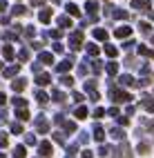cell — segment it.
Returning a JSON list of instances; mask_svg holds the SVG:
<instances>
[{"label":"cell","instance_id":"15","mask_svg":"<svg viewBox=\"0 0 154 158\" xmlns=\"http://www.w3.org/2000/svg\"><path fill=\"white\" fill-rule=\"evenodd\" d=\"M14 156H16V158H25V147H16V149H14Z\"/></svg>","mask_w":154,"mask_h":158},{"label":"cell","instance_id":"32","mask_svg":"<svg viewBox=\"0 0 154 158\" xmlns=\"http://www.w3.org/2000/svg\"><path fill=\"white\" fill-rule=\"evenodd\" d=\"M11 129H14V134H20V131H23V127H20V125H14Z\"/></svg>","mask_w":154,"mask_h":158},{"label":"cell","instance_id":"35","mask_svg":"<svg viewBox=\"0 0 154 158\" xmlns=\"http://www.w3.org/2000/svg\"><path fill=\"white\" fill-rule=\"evenodd\" d=\"M150 18H152V20H154V11H152V14H150Z\"/></svg>","mask_w":154,"mask_h":158},{"label":"cell","instance_id":"20","mask_svg":"<svg viewBox=\"0 0 154 158\" xmlns=\"http://www.w3.org/2000/svg\"><path fill=\"white\" fill-rule=\"evenodd\" d=\"M49 18H51V11H49V9H45V11L40 14V20H43V23H47Z\"/></svg>","mask_w":154,"mask_h":158},{"label":"cell","instance_id":"7","mask_svg":"<svg viewBox=\"0 0 154 158\" xmlns=\"http://www.w3.org/2000/svg\"><path fill=\"white\" fill-rule=\"evenodd\" d=\"M143 107H145L148 111H154V100H150V98L145 96V98H143Z\"/></svg>","mask_w":154,"mask_h":158},{"label":"cell","instance_id":"11","mask_svg":"<svg viewBox=\"0 0 154 158\" xmlns=\"http://www.w3.org/2000/svg\"><path fill=\"white\" fill-rule=\"evenodd\" d=\"M40 62H45V65H51V62H54V58H51V54H40Z\"/></svg>","mask_w":154,"mask_h":158},{"label":"cell","instance_id":"31","mask_svg":"<svg viewBox=\"0 0 154 158\" xmlns=\"http://www.w3.org/2000/svg\"><path fill=\"white\" fill-rule=\"evenodd\" d=\"M141 31H143V34H148V31H150V25H148V23H141Z\"/></svg>","mask_w":154,"mask_h":158},{"label":"cell","instance_id":"17","mask_svg":"<svg viewBox=\"0 0 154 158\" xmlns=\"http://www.w3.org/2000/svg\"><path fill=\"white\" fill-rule=\"evenodd\" d=\"M121 85H134L132 76H121Z\"/></svg>","mask_w":154,"mask_h":158},{"label":"cell","instance_id":"6","mask_svg":"<svg viewBox=\"0 0 154 158\" xmlns=\"http://www.w3.org/2000/svg\"><path fill=\"white\" fill-rule=\"evenodd\" d=\"M80 47V34H74L71 36V49H78Z\"/></svg>","mask_w":154,"mask_h":158},{"label":"cell","instance_id":"4","mask_svg":"<svg viewBox=\"0 0 154 158\" xmlns=\"http://www.w3.org/2000/svg\"><path fill=\"white\" fill-rule=\"evenodd\" d=\"M40 154H43V156H51V145H49L47 140L40 145Z\"/></svg>","mask_w":154,"mask_h":158},{"label":"cell","instance_id":"27","mask_svg":"<svg viewBox=\"0 0 154 158\" xmlns=\"http://www.w3.org/2000/svg\"><path fill=\"white\" fill-rule=\"evenodd\" d=\"M36 98H38V102H45V100H47V94H43V91H38V94H36Z\"/></svg>","mask_w":154,"mask_h":158},{"label":"cell","instance_id":"34","mask_svg":"<svg viewBox=\"0 0 154 158\" xmlns=\"http://www.w3.org/2000/svg\"><path fill=\"white\" fill-rule=\"evenodd\" d=\"M83 158H92V154L89 152H83Z\"/></svg>","mask_w":154,"mask_h":158},{"label":"cell","instance_id":"1","mask_svg":"<svg viewBox=\"0 0 154 158\" xmlns=\"http://www.w3.org/2000/svg\"><path fill=\"white\" fill-rule=\"evenodd\" d=\"M112 100H114V102H127L130 100V94L118 91V89H112Z\"/></svg>","mask_w":154,"mask_h":158},{"label":"cell","instance_id":"18","mask_svg":"<svg viewBox=\"0 0 154 158\" xmlns=\"http://www.w3.org/2000/svg\"><path fill=\"white\" fill-rule=\"evenodd\" d=\"M105 54L114 58V56H116V47H112V45H107V47H105Z\"/></svg>","mask_w":154,"mask_h":158},{"label":"cell","instance_id":"12","mask_svg":"<svg viewBox=\"0 0 154 158\" xmlns=\"http://www.w3.org/2000/svg\"><path fill=\"white\" fill-rule=\"evenodd\" d=\"M67 14H71V16H78L80 11H78V7H76V5H67Z\"/></svg>","mask_w":154,"mask_h":158},{"label":"cell","instance_id":"28","mask_svg":"<svg viewBox=\"0 0 154 158\" xmlns=\"http://www.w3.org/2000/svg\"><path fill=\"white\" fill-rule=\"evenodd\" d=\"M85 9H87L89 14H94V11H96V2H87V7H85Z\"/></svg>","mask_w":154,"mask_h":158},{"label":"cell","instance_id":"14","mask_svg":"<svg viewBox=\"0 0 154 158\" xmlns=\"http://www.w3.org/2000/svg\"><path fill=\"white\" fill-rule=\"evenodd\" d=\"M76 118H87V109L85 107H78L76 109Z\"/></svg>","mask_w":154,"mask_h":158},{"label":"cell","instance_id":"23","mask_svg":"<svg viewBox=\"0 0 154 158\" xmlns=\"http://www.w3.org/2000/svg\"><path fill=\"white\" fill-rule=\"evenodd\" d=\"M107 71H109V73H116V71H118V65H116V62H109V65H107Z\"/></svg>","mask_w":154,"mask_h":158},{"label":"cell","instance_id":"19","mask_svg":"<svg viewBox=\"0 0 154 158\" xmlns=\"http://www.w3.org/2000/svg\"><path fill=\"white\" fill-rule=\"evenodd\" d=\"M148 149H150L148 143H139V154H148Z\"/></svg>","mask_w":154,"mask_h":158},{"label":"cell","instance_id":"22","mask_svg":"<svg viewBox=\"0 0 154 158\" xmlns=\"http://www.w3.org/2000/svg\"><path fill=\"white\" fill-rule=\"evenodd\" d=\"M16 116H18L20 120H27V118H29V114H27V109H20V111H18Z\"/></svg>","mask_w":154,"mask_h":158},{"label":"cell","instance_id":"16","mask_svg":"<svg viewBox=\"0 0 154 158\" xmlns=\"http://www.w3.org/2000/svg\"><path fill=\"white\" fill-rule=\"evenodd\" d=\"M94 136H96V140H103V138H105V131H103L101 127H96L94 129Z\"/></svg>","mask_w":154,"mask_h":158},{"label":"cell","instance_id":"25","mask_svg":"<svg viewBox=\"0 0 154 158\" xmlns=\"http://www.w3.org/2000/svg\"><path fill=\"white\" fill-rule=\"evenodd\" d=\"M63 85L71 87V85H74V78H71V76H65V78H63Z\"/></svg>","mask_w":154,"mask_h":158},{"label":"cell","instance_id":"29","mask_svg":"<svg viewBox=\"0 0 154 158\" xmlns=\"http://www.w3.org/2000/svg\"><path fill=\"white\" fill-rule=\"evenodd\" d=\"M16 71H18V65H16V67H9V69L5 71V76H14V73H16Z\"/></svg>","mask_w":154,"mask_h":158},{"label":"cell","instance_id":"36","mask_svg":"<svg viewBox=\"0 0 154 158\" xmlns=\"http://www.w3.org/2000/svg\"><path fill=\"white\" fill-rule=\"evenodd\" d=\"M0 67H2V62H0Z\"/></svg>","mask_w":154,"mask_h":158},{"label":"cell","instance_id":"24","mask_svg":"<svg viewBox=\"0 0 154 158\" xmlns=\"http://www.w3.org/2000/svg\"><path fill=\"white\" fill-rule=\"evenodd\" d=\"M58 25H60V27H67V25L71 27V20H69V18H60V20H58Z\"/></svg>","mask_w":154,"mask_h":158},{"label":"cell","instance_id":"8","mask_svg":"<svg viewBox=\"0 0 154 158\" xmlns=\"http://www.w3.org/2000/svg\"><path fill=\"white\" fill-rule=\"evenodd\" d=\"M94 36H96L98 40H107V31H105V29H96Z\"/></svg>","mask_w":154,"mask_h":158},{"label":"cell","instance_id":"9","mask_svg":"<svg viewBox=\"0 0 154 158\" xmlns=\"http://www.w3.org/2000/svg\"><path fill=\"white\" fill-rule=\"evenodd\" d=\"M139 54H143V56H150V58H154V51H150L148 47H143V45H139Z\"/></svg>","mask_w":154,"mask_h":158},{"label":"cell","instance_id":"5","mask_svg":"<svg viewBox=\"0 0 154 158\" xmlns=\"http://www.w3.org/2000/svg\"><path fill=\"white\" fill-rule=\"evenodd\" d=\"M36 82H38V85H49L51 80H49V76H47V73H40V76L36 78Z\"/></svg>","mask_w":154,"mask_h":158},{"label":"cell","instance_id":"30","mask_svg":"<svg viewBox=\"0 0 154 158\" xmlns=\"http://www.w3.org/2000/svg\"><path fill=\"white\" fill-rule=\"evenodd\" d=\"M114 16H116V18H127V14H125V11H121V9H116Z\"/></svg>","mask_w":154,"mask_h":158},{"label":"cell","instance_id":"13","mask_svg":"<svg viewBox=\"0 0 154 158\" xmlns=\"http://www.w3.org/2000/svg\"><path fill=\"white\" fill-rule=\"evenodd\" d=\"M11 87H14V91H23V89H25V80H18V82H14Z\"/></svg>","mask_w":154,"mask_h":158},{"label":"cell","instance_id":"33","mask_svg":"<svg viewBox=\"0 0 154 158\" xmlns=\"http://www.w3.org/2000/svg\"><path fill=\"white\" fill-rule=\"evenodd\" d=\"M0 105H5V94H0Z\"/></svg>","mask_w":154,"mask_h":158},{"label":"cell","instance_id":"3","mask_svg":"<svg viewBox=\"0 0 154 158\" xmlns=\"http://www.w3.org/2000/svg\"><path fill=\"white\" fill-rule=\"evenodd\" d=\"M130 34H132L130 27H118V29H116V36H118V38H125V36H130Z\"/></svg>","mask_w":154,"mask_h":158},{"label":"cell","instance_id":"10","mask_svg":"<svg viewBox=\"0 0 154 158\" xmlns=\"http://www.w3.org/2000/svg\"><path fill=\"white\" fill-rule=\"evenodd\" d=\"M71 62H74L71 58H69V60H65V62H60V65H58V71H67V69L71 67Z\"/></svg>","mask_w":154,"mask_h":158},{"label":"cell","instance_id":"37","mask_svg":"<svg viewBox=\"0 0 154 158\" xmlns=\"http://www.w3.org/2000/svg\"><path fill=\"white\" fill-rule=\"evenodd\" d=\"M152 43H154V38H152Z\"/></svg>","mask_w":154,"mask_h":158},{"label":"cell","instance_id":"21","mask_svg":"<svg viewBox=\"0 0 154 158\" xmlns=\"http://www.w3.org/2000/svg\"><path fill=\"white\" fill-rule=\"evenodd\" d=\"M87 54H89V56H96V54H98V47H96V45H89V47H87Z\"/></svg>","mask_w":154,"mask_h":158},{"label":"cell","instance_id":"2","mask_svg":"<svg viewBox=\"0 0 154 158\" xmlns=\"http://www.w3.org/2000/svg\"><path fill=\"white\" fill-rule=\"evenodd\" d=\"M132 7H134V9H141V11H145V9H150V0H132Z\"/></svg>","mask_w":154,"mask_h":158},{"label":"cell","instance_id":"26","mask_svg":"<svg viewBox=\"0 0 154 158\" xmlns=\"http://www.w3.org/2000/svg\"><path fill=\"white\" fill-rule=\"evenodd\" d=\"M5 56L11 60V58H14V49H11V47H5Z\"/></svg>","mask_w":154,"mask_h":158}]
</instances>
